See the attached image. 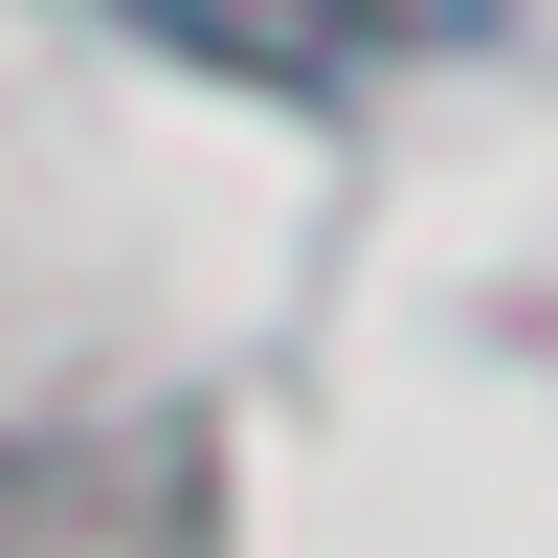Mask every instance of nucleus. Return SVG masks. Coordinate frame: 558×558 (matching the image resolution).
<instances>
[{"instance_id":"f257e3e1","label":"nucleus","mask_w":558,"mask_h":558,"mask_svg":"<svg viewBox=\"0 0 558 558\" xmlns=\"http://www.w3.org/2000/svg\"><path fill=\"white\" fill-rule=\"evenodd\" d=\"M112 23L179 45V68H223V89H336L380 45V0H112Z\"/></svg>"}]
</instances>
